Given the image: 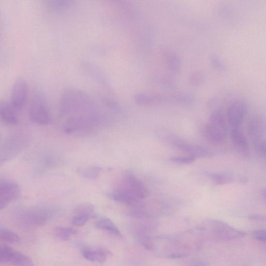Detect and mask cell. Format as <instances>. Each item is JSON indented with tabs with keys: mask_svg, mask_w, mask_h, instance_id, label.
<instances>
[{
	"mask_svg": "<svg viewBox=\"0 0 266 266\" xmlns=\"http://www.w3.org/2000/svg\"><path fill=\"white\" fill-rule=\"evenodd\" d=\"M60 115L65 118L64 131L69 134L94 133L103 122L100 110L89 96L81 91H67L60 104Z\"/></svg>",
	"mask_w": 266,
	"mask_h": 266,
	"instance_id": "1",
	"label": "cell"
},
{
	"mask_svg": "<svg viewBox=\"0 0 266 266\" xmlns=\"http://www.w3.org/2000/svg\"><path fill=\"white\" fill-rule=\"evenodd\" d=\"M157 136L160 139L168 143L174 148L185 152L195 158L206 157L210 155V152L206 147L194 145L168 131H160Z\"/></svg>",
	"mask_w": 266,
	"mask_h": 266,
	"instance_id": "2",
	"label": "cell"
},
{
	"mask_svg": "<svg viewBox=\"0 0 266 266\" xmlns=\"http://www.w3.org/2000/svg\"><path fill=\"white\" fill-rule=\"evenodd\" d=\"M207 138L211 141L221 143L227 139L228 129L223 112L216 109L213 111L205 127Z\"/></svg>",
	"mask_w": 266,
	"mask_h": 266,
	"instance_id": "3",
	"label": "cell"
},
{
	"mask_svg": "<svg viewBox=\"0 0 266 266\" xmlns=\"http://www.w3.org/2000/svg\"><path fill=\"white\" fill-rule=\"evenodd\" d=\"M266 131L265 121L263 117L256 116L250 119L248 133L258 154L266 153Z\"/></svg>",
	"mask_w": 266,
	"mask_h": 266,
	"instance_id": "4",
	"label": "cell"
},
{
	"mask_svg": "<svg viewBox=\"0 0 266 266\" xmlns=\"http://www.w3.org/2000/svg\"><path fill=\"white\" fill-rule=\"evenodd\" d=\"M30 120L40 125H47L50 123V115L43 97L37 95L33 100L29 111Z\"/></svg>",
	"mask_w": 266,
	"mask_h": 266,
	"instance_id": "5",
	"label": "cell"
},
{
	"mask_svg": "<svg viewBox=\"0 0 266 266\" xmlns=\"http://www.w3.org/2000/svg\"><path fill=\"white\" fill-rule=\"evenodd\" d=\"M0 264L22 266L34 265L29 256L3 244H0Z\"/></svg>",
	"mask_w": 266,
	"mask_h": 266,
	"instance_id": "6",
	"label": "cell"
},
{
	"mask_svg": "<svg viewBox=\"0 0 266 266\" xmlns=\"http://www.w3.org/2000/svg\"><path fill=\"white\" fill-rule=\"evenodd\" d=\"M28 86L26 80L22 77L15 80L11 94V105L15 110L23 109L28 97Z\"/></svg>",
	"mask_w": 266,
	"mask_h": 266,
	"instance_id": "7",
	"label": "cell"
},
{
	"mask_svg": "<svg viewBox=\"0 0 266 266\" xmlns=\"http://www.w3.org/2000/svg\"><path fill=\"white\" fill-rule=\"evenodd\" d=\"M53 211L49 208H34L26 212L22 216V220L26 225L39 227L47 224L52 218Z\"/></svg>",
	"mask_w": 266,
	"mask_h": 266,
	"instance_id": "8",
	"label": "cell"
},
{
	"mask_svg": "<svg viewBox=\"0 0 266 266\" xmlns=\"http://www.w3.org/2000/svg\"><path fill=\"white\" fill-rule=\"evenodd\" d=\"M20 188L17 182L9 180H0V211L18 199Z\"/></svg>",
	"mask_w": 266,
	"mask_h": 266,
	"instance_id": "9",
	"label": "cell"
},
{
	"mask_svg": "<svg viewBox=\"0 0 266 266\" xmlns=\"http://www.w3.org/2000/svg\"><path fill=\"white\" fill-rule=\"evenodd\" d=\"M248 110V104L244 101H235L229 106L227 111V117L231 128L241 127Z\"/></svg>",
	"mask_w": 266,
	"mask_h": 266,
	"instance_id": "10",
	"label": "cell"
},
{
	"mask_svg": "<svg viewBox=\"0 0 266 266\" xmlns=\"http://www.w3.org/2000/svg\"><path fill=\"white\" fill-rule=\"evenodd\" d=\"M123 186L126 188L140 200L147 198L149 195L147 188L133 172L128 171L125 174Z\"/></svg>",
	"mask_w": 266,
	"mask_h": 266,
	"instance_id": "11",
	"label": "cell"
},
{
	"mask_svg": "<svg viewBox=\"0 0 266 266\" xmlns=\"http://www.w3.org/2000/svg\"><path fill=\"white\" fill-rule=\"evenodd\" d=\"M110 198L114 201L125 204L136 208L142 206V201L136 197L124 187H120L108 194Z\"/></svg>",
	"mask_w": 266,
	"mask_h": 266,
	"instance_id": "12",
	"label": "cell"
},
{
	"mask_svg": "<svg viewBox=\"0 0 266 266\" xmlns=\"http://www.w3.org/2000/svg\"><path fill=\"white\" fill-rule=\"evenodd\" d=\"M82 254L87 260L92 262L104 263L111 253L108 249L104 248H86L83 249Z\"/></svg>",
	"mask_w": 266,
	"mask_h": 266,
	"instance_id": "13",
	"label": "cell"
},
{
	"mask_svg": "<svg viewBox=\"0 0 266 266\" xmlns=\"http://www.w3.org/2000/svg\"><path fill=\"white\" fill-rule=\"evenodd\" d=\"M11 104L4 101H0V120L9 125H16L18 119Z\"/></svg>",
	"mask_w": 266,
	"mask_h": 266,
	"instance_id": "14",
	"label": "cell"
},
{
	"mask_svg": "<svg viewBox=\"0 0 266 266\" xmlns=\"http://www.w3.org/2000/svg\"><path fill=\"white\" fill-rule=\"evenodd\" d=\"M231 139L234 146L241 153L248 154V143L246 137L240 128H232Z\"/></svg>",
	"mask_w": 266,
	"mask_h": 266,
	"instance_id": "15",
	"label": "cell"
},
{
	"mask_svg": "<svg viewBox=\"0 0 266 266\" xmlns=\"http://www.w3.org/2000/svg\"><path fill=\"white\" fill-rule=\"evenodd\" d=\"M216 227L215 232L216 236L224 240L241 237L244 236L245 234L243 232L233 229L222 222H216Z\"/></svg>",
	"mask_w": 266,
	"mask_h": 266,
	"instance_id": "16",
	"label": "cell"
},
{
	"mask_svg": "<svg viewBox=\"0 0 266 266\" xmlns=\"http://www.w3.org/2000/svg\"><path fill=\"white\" fill-rule=\"evenodd\" d=\"M95 227L96 229L107 232L116 237H123L118 228L108 218L104 217L99 219L95 223Z\"/></svg>",
	"mask_w": 266,
	"mask_h": 266,
	"instance_id": "17",
	"label": "cell"
},
{
	"mask_svg": "<svg viewBox=\"0 0 266 266\" xmlns=\"http://www.w3.org/2000/svg\"><path fill=\"white\" fill-rule=\"evenodd\" d=\"M165 100V98L161 95L148 93H139L137 94L135 97L136 103L144 106L161 104Z\"/></svg>",
	"mask_w": 266,
	"mask_h": 266,
	"instance_id": "18",
	"label": "cell"
},
{
	"mask_svg": "<svg viewBox=\"0 0 266 266\" xmlns=\"http://www.w3.org/2000/svg\"><path fill=\"white\" fill-rule=\"evenodd\" d=\"M83 66L84 70L89 74L91 77H93L103 86L107 88L110 87L109 81L106 76L96 66L87 62L83 64Z\"/></svg>",
	"mask_w": 266,
	"mask_h": 266,
	"instance_id": "19",
	"label": "cell"
},
{
	"mask_svg": "<svg viewBox=\"0 0 266 266\" xmlns=\"http://www.w3.org/2000/svg\"><path fill=\"white\" fill-rule=\"evenodd\" d=\"M164 60L169 71L174 74L179 73L181 70V62L179 56L173 52H168L164 55Z\"/></svg>",
	"mask_w": 266,
	"mask_h": 266,
	"instance_id": "20",
	"label": "cell"
},
{
	"mask_svg": "<svg viewBox=\"0 0 266 266\" xmlns=\"http://www.w3.org/2000/svg\"><path fill=\"white\" fill-rule=\"evenodd\" d=\"M44 5L52 11L64 10L71 5L74 0H42Z\"/></svg>",
	"mask_w": 266,
	"mask_h": 266,
	"instance_id": "21",
	"label": "cell"
},
{
	"mask_svg": "<svg viewBox=\"0 0 266 266\" xmlns=\"http://www.w3.org/2000/svg\"><path fill=\"white\" fill-rule=\"evenodd\" d=\"M20 240V238L16 232L0 226V241L13 244L19 242Z\"/></svg>",
	"mask_w": 266,
	"mask_h": 266,
	"instance_id": "22",
	"label": "cell"
},
{
	"mask_svg": "<svg viewBox=\"0 0 266 266\" xmlns=\"http://www.w3.org/2000/svg\"><path fill=\"white\" fill-rule=\"evenodd\" d=\"M102 171L100 167L88 166L83 167L78 169V172L83 177L89 179H96Z\"/></svg>",
	"mask_w": 266,
	"mask_h": 266,
	"instance_id": "23",
	"label": "cell"
},
{
	"mask_svg": "<svg viewBox=\"0 0 266 266\" xmlns=\"http://www.w3.org/2000/svg\"><path fill=\"white\" fill-rule=\"evenodd\" d=\"M169 101L174 104L184 106L191 105L195 102L194 97L188 93H178L171 95Z\"/></svg>",
	"mask_w": 266,
	"mask_h": 266,
	"instance_id": "24",
	"label": "cell"
},
{
	"mask_svg": "<svg viewBox=\"0 0 266 266\" xmlns=\"http://www.w3.org/2000/svg\"><path fill=\"white\" fill-rule=\"evenodd\" d=\"M77 232V231L71 227H57L55 230L56 237L62 241L70 240Z\"/></svg>",
	"mask_w": 266,
	"mask_h": 266,
	"instance_id": "25",
	"label": "cell"
},
{
	"mask_svg": "<svg viewBox=\"0 0 266 266\" xmlns=\"http://www.w3.org/2000/svg\"><path fill=\"white\" fill-rule=\"evenodd\" d=\"M205 76L200 71H194L189 74L188 82L189 85L194 87H199L203 85L205 81Z\"/></svg>",
	"mask_w": 266,
	"mask_h": 266,
	"instance_id": "26",
	"label": "cell"
},
{
	"mask_svg": "<svg viewBox=\"0 0 266 266\" xmlns=\"http://www.w3.org/2000/svg\"><path fill=\"white\" fill-rule=\"evenodd\" d=\"M211 177L216 184L223 185L229 183L232 180L231 175L228 173H215L211 175Z\"/></svg>",
	"mask_w": 266,
	"mask_h": 266,
	"instance_id": "27",
	"label": "cell"
},
{
	"mask_svg": "<svg viewBox=\"0 0 266 266\" xmlns=\"http://www.w3.org/2000/svg\"><path fill=\"white\" fill-rule=\"evenodd\" d=\"M95 216L93 214H78L72 219V224L77 227H82L85 225L91 218Z\"/></svg>",
	"mask_w": 266,
	"mask_h": 266,
	"instance_id": "28",
	"label": "cell"
},
{
	"mask_svg": "<svg viewBox=\"0 0 266 266\" xmlns=\"http://www.w3.org/2000/svg\"><path fill=\"white\" fill-rule=\"evenodd\" d=\"M94 207L92 204H81L75 208L74 213L78 214H93Z\"/></svg>",
	"mask_w": 266,
	"mask_h": 266,
	"instance_id": "29",
	"label": "cell"
},
{
	"mask_svg": "<svg viewBox=\"0 0 266 266\" xmlns=\"http://www.w3.org/2000/svg\"><path fill=\"white\" fill-rule=\"evenodd\" d=\"M170 160L174 163L186 165L193 163L195 160V158L192 156L174 157L171 158Z\"/></svg>",
	"mask_w": 266,
	"mask_h": 266,
	"instance_id": "30",
	"label": "cell"
},
{
	"mask_svg": "<svg viewBox=\"0 0 266 266\" xmlns=\"http://www.w3.org/2000/svg\"><path fill=\"white\" fill-rule=\"evenodd\" d=\"M212 67L215 70L219 72H224L226 69V67L223 61L219 58L214 56L212 57L210 60Z\"/></svg>",
	"mask_w": 266,
	"mask_h": 266,
	"instance_id": "31",
	"label": "cell"
},
{
	"mask_svg": "<svg viewBox=\"0 0 266 266\" xmlns=\"http://www.w3.org/2000/svg\"><path fill=\"white\" fill-rule=\"evenodd\" d=\"M253 237L257 241L265 242L266 239L265 230H259L254 231L253 233Z\"/></svg>",
	"mask_w": 266,
	"mask_h": 266,
	"instance_id": "32",
	"label": "cell"
},
{
	"mask_svg": "<svg viewBox=\"0 0 266 266\" xmlns=\"http://www.w3.org/2000/svg\"><path fill=\"white\" fill-rule=\"evenodd\" d=\"M184 256L185 255L184 254L176 253V254H172L171 255H170L169 256V257L170 258H180L182 257H184Z\"/></svg>",
	"mask_w": 266,
	"mask_h": 266,
	"instance_id": "33",
	"label": "cell"
},
{
	"mask_svg": "<svg viewBox=\"0 0 266 266\" xmlns=\"http://www.w3.org/2000/svg\"><path fill=\"white\" fill-rule=\"evenodd\" d=\"M250 218L254 219L255 220V219L261 220V219H263V217L253 215V216H250Z\"/></svg>",
	"mask_w": 266,
	"mask_h": 266,
	"instance_id": "34",
	"label": "cell"
}]
</instances>
